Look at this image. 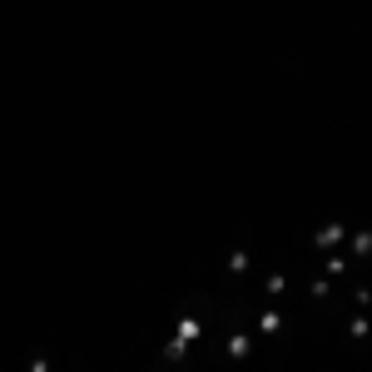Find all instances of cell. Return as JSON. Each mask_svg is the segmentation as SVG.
<instances>
[{"label": "cell", "mask_w": 372, "mask_h": 372, "mask_svg": "<svg viewBox=\"0 0 372 372\" xmlns=\"http://www.w3.org/2000/svg\"><path fill=\"white\" fill-rule=\"evenodd\" d=\"M199 333H203V323H199V318H184V323H179V333H174L169 343H179V347H189V343H194Z\"/></svg>", "instance_id": "obj_1"}, {"label": "cell", "mask_w": 372, "mask_h": 372, "mask_svg": "<svg viewBox=\"0 0 372 372\" xmlns=\"http://www.w3.org/2000/svg\"><path fill=\"white\" fill-rule=\"evenodd\" d=\"M343 238H347L343 223H327V229H318V238H313V243H318V248H338Z\"/></svg>", "instance_id": "obj_2"}, {"label": "cell", "mask_w": 372, "mask_h": 372, "mask_svg": "<svg viewBox=\"0 0 372 372\" xmlns=\"http://www.w3.org/2000/svg\"><path fill=\"white\" fill-rule=\"evenodd\" d=\"M347 253H353V258H367V253H372V234H367V229H358L353 238H347Z\"/></svg>", "instance_id": "obj_3"}, {"label": "cell", "mask_w": 372, "mask_h": 372, "mask_svg": "<svg viewBox=\"0 0 372 372\" xmlns=\"http://www.w3.org/2000/svg\"><path fill=\"white\" fill-rule=\"evenodd\" d=\"M278 327H283V313H278V308H263V318H258V333H263V338H273Z\"/></svg>", "instance_id": "obj_4"}, {"label": "cell", "mask_w": 372, "mask_h": 372, "mask_svg": "<svg viewBox=\"0 0 372 372\" xmlns=\"http://www.w3.org/2000/svg\"><path fill=\"white\" fill-rule=\"evenodd\" d=\"M248 353H253V343H248L243 333H234L229 338V358H248Z\"/></svg>", "instance_id": "obj_5"}, {"label": "cell", "mask_w": 372, "mask_h": 372, "mask_svg": "<svg viewBox=\"0 0 372 372\" xmlns=\"http://www.w3.org/2000/svg\"><path fill=\"white\" fill-rule=\"evenodd\" d=\"M323 273H327V278H338V273H347V258H327V263H323Z\"/></svg>", "instance_id": "obj_6"}, {"label": "cell", "mask_w": 372, "mask_h": 372, "mask_svg": "<svg viewBox=\"0 0 372 372\" xmlns=\"http://www.w3.org/2000/svg\"><path fill=\"white\" fill-rule=\"evenodd\" d=\"M347 333H353V338H358V343H362V338H367V318H362V313H358V318H353V323H347Z\"/></svg>", "instance_id": "obj_7"}, {"label": "cell", "mask_w": 372, "mask_h": 372, "mask_svg": "<svg viewBox=\"0 0 372 372\" xmlns=\"http://www.w3.org/2000/svg\"><path fill=\"white\" fill-rule=\"evenodd\" d=\"M30 372H50V362H45V358H35V362H30Z\"/></svg>", "instance_id": "obj_8"}]
</instances>
